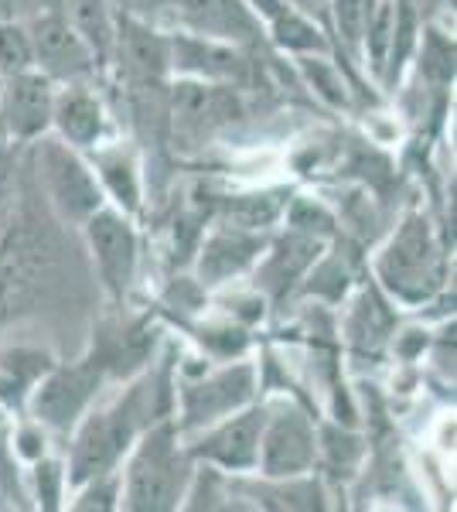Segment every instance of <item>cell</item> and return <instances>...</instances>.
<instances>
[{"instance_id": "18", "label": "cell", "mask_w": 457, "mask_h": 512, "mask_svg": "<svg viewBox=\"0 0 457 512\" xmlns=\"http://www.w3.org/2000/svg\"><path fill=\"white\" fill-rule=\"evenodd\" d=\"M120 45H123V59H127V65L137 76L161 79L171 69V41H164L157 31L144 28V24L137 21L123 24Z\"/></svg>"}, {"instance_id": "23", "label": "cell", "mask_w": 457, "mask_h": 512, "mask_svg": "<svg viewBox=\"0 0 457 512\" xmlns=\"http://www.w3.org/2000/svg\"><path fill=\"white\" fill-rule=\"evenodd\" d=\"M372 11H376V0H335L338 35L352 52H362V38L372 21Z\"/></svg>"}, {"instance_id": "9", "label": "cell", "mask_w": 457, "mask_h": 512, "mask_svg": "<svg viewBox=\"0 0 457 512\" xmlns=\"http://www.w3.org/2000/svg\"><path fill=\"white\" fill-rule=\"evenodd\" d=\"M256 390V373L253 366H232L222 373L209 376L205 383L188 386L181 396V407H185V427H209L215 420L236 414L249 403V396Z\"/></svg>"}, {"instance_id": "7", "label": "cell", "mask_w": 457, "mask_h": 512, "mask_svg": "<svg viewBox=\"0 0 457 512\" xmlns=\"http://www.w3.org/2000/svg\"><path fill=\"white\" fill-rule=\"evenodd\" d=\"M256 465L267 478H297L307 472L314 465V431L307 417L290 407L277 410L273 417L267 414Z\"/></svg>"}, {"instance_id": "20", "label": "cell", "mask_w": 457, "mask_h": 512, "mask_svg": "<svg viewBox=\"0 0 457 512\" xmlns=\"http://www.w3.org/2000/svg\"><path fill=\"white\" fill-rule=\"evenodd\" d=\"M69 24L72 31L86 41V48L93 55H106L113 41V24L106 14L103 0H69Z\"/></svg>"}, {"instance_id": "8", "label": "cell", "mask_w": 457, "mask_h": 512, "mask_svg": "<svg viewBox=\"0 0 457 512\" xmlns=\"http://www.w3.org/2000/svg\"><path fill=\"white\" fill-rule=\"evenodd\" d=\"M86 239L106 291L120 297L130 287V280H134V267H137V236L130 229V222L120 212L96 209L86 219Z\"/></svg>"}, {"instance_id": "16", "label": "cell", "mask_w": 457, "mask_h": 512, "mask_svg": "<svg viewBox=\"0 0 457 512\" xmlns=\"http://www.w3.org/2000/svg\"><path fill=\"white\" fill-rule=\"evenodd\" d=\"M181 14L198 35L215 41L249 38L256 31V21L249 14L246 0H178Z\"/></svg>"}, {"instance_id": "27", "label": "cell", "mask_w": 457, "mask_h": 512, "mask_svg": "<svg viewBox=\"0 0 457 512\" xmlns=\"http://www.w3.org/2000/svg\"><path fill=\"white\" fill-rule=\"evenodd\" d=\"M86 485H89V489L82 492V499L76 502V509H99V512H106V509L116 506V499H120V478L110 475V472L89 478Z\"/></svg>"}, {"instance_id": "29", "label": "cell", "mask_w": 457, "mask_h": 512, "mask_svg": "<svg viewBox=\"0 0 457 512\" xmlns=\"http://www.w3.org/2000/svg\"><path fill=\"white\" fill-rule=\"evenodd\" d=\"M290 226H294L297 233H311V236H314V229H318V233H328V229H331V219H328V212H321V209H318V205L297 202L294 209H290Z\"/></svg>"}, {"instance_id": "17", "label": "cell", "mask_w": 457, "mask_h": 512, "mask_svg": "<svg viewBox=\"0 0 457 512\" xmlns=\"http://www.w3.org/2000/svg\"><path fill=\"white\" fill-rule=\"evenodd\" d=\"M52 123L62 130V137L69 140L72 147H89L103 134V106H99L96 96L69 89V93H62L55 99Z\"/></svg>"}, {"instance_id": "33", "label": "cell", "mask_w": 457, "mask_h": 512, "mask_svg": "<svg viewBox=\"0 0 457 512\" xmlns=\"http://www.w3.org/2000/svg\"><path fill=\"white\" fill-rule=\"evenodd\" d=\"M249 4H253V7H256V11H260V14H263V18H270V21H273V18H277V14H280V11H287V7H284V4H280V0H249Z\"/></svg>"}, {"instance_id": "28", "label": "cell", "mask_w": 457, "mask_h": 512, "mask_svg": "<svg viewBox=\"0 0 457 512\" xmlns=\"http://www.w3.org/2000/svg\"><path fill=\"white\" fill-rule=\"evenodd\" d=\"M304 72H307V79L314 82V89L328 99V103H345V82L342 76H338L335 69H331L328 62H321V59H304Z\"/></svg>"}, {"instance_id": "12", "label": "cell", "mask_w": 457, "mask_h": 512, "mask_svg": "<svg viewBox=\"0 0 457 512\" xmlns=\"http://www.w3.org/2000/svg\"><path fill=\"white\" fill-rule=\"evenodd\" d=\"M239 117V99L226 86L181 82L174 86V127L191 140L212 137L222 123Z\"/></svg>"}, {"instance_id": "21", "label": "cell", "mask_w": 457, "mask_h": 512, "mask_svg": "<svg viewBox=\"0 0 457 512\" xmlns=\"http://www.w3.org/2000/svg\"><path fill=\"white\" fill-rule=\"evenodd\" d=\"M99 178L110 188V195L123 205L127 212H134L140 205V185H137V168L123 151L99 154Z\"/></svg>"}, {"instance_id": "25", "label": "cell", "mask_w": 457, "mask_h": 512, "mask_svg": "<svg viewBox=\"0 0 457 512\" xmlns=\"http://www.w3.org/2000/svg\"><path fill=\"white\" fill-rule=\"evenodd\" d=\"M35 52H31V38L14 24H0V76H14V72L31 69Z\"/></svg>"}, {"instance_id": "13", "label": "cell", "mask_w": 457, "mask_h": 512, "mask_svg": "<svg viewBox=\"0 0 457 512\" xmlns=\"http://www.w3.org/2000/svg\"><path fill=\"white\" fill-rule=\"evenodd\" d=\"M263 239L253 233V229L243 226H226L215 236H209V243L202 246V256H198V277L202 284H222V280L236 277L239 270H246L249 263L260 256Z\"/></svg>"}, {"instance_id": "14", "label": "cell", "mask_w": 457, "mask_h": 512, "mask_svg": "<svg viewBox=\"0 0 457 512\" xmlns=\"http://www.w3.org/2000/svg\"><path fill=\"white\" fill-rule=\"evenodd\" d=\"M31 52L35 59L45 65L48 72H58V76H79L93 65V52L86 48L76 31H72L69 21L62 18H41L31 31Z\"/></svg>"}, {"instance_id": "34", "label": "cell", "mask_w": 457, "mask_h": 512, "mask_svg": "<svg viewBox=\"0 0 457 512\" xmlns=\"http://www.w3.org/2000/svg\"><path fill=\"white\" fill-rule=\"evenodd\" d=\"M21 441H24V454H31V458H38V448H35V444H38V437L35 434H21Z\"/></svg>"}, {"instance_id": "1", "label": "cell", "mask_w": 457, "mask_h": 512, "mask_svg": "<svg viewBox=\"0 0 457 512\" xmlns=\"http://www.w3.org/2000/svg\"><path fill=\"white\" fill-rule=\"evenodd\" d=\"M188 458L174 444V427L157 424L144 434L140 448L127 468V489L123 506L137 512H164L174 509L188 485Z\"/></svg>"}, {"instance_id": "24", "label": "cell", "mask_w": 457, "mask_h": 512, "mask_svg": "<svg viewBox=\"0 0 457 512\" xmlns=\"http://www.w3.org/2000/svg\"><path fill=\"white\" fill-rule=\"evenodd\" d=\"M273 35H277L280 45L290 48V52H321L324 48L318 28L290 11H280L277 18H273Z\"/></svg>"}, {"instance_id": "30", "label": "cell", "mask_w": 457, "mask_h": 512, "mask_svg": "<svg viewBox=\"0 0 457 512\" xmlns=\"http://www.w3.org/2000/svg\"><path fill=\"white\" fill-rule=\"evenodd\" d=\"M35 482H38V495L48 509L58 506V485H62V468L55 461H41L35 468Z\"/></svg>"}, {"instance_id": "4", "label": "cell", "mask_w": 457, "mask_h": 512, "mask_svg": "<svg viewBox=\"0 0 457 512\" xmlns=\"http://www.w3.org/2000/svg\"><path fill=\"white\" fill-rule=\"evenodd\" d=\"M38 175L62 219L86 222L96 209H103V188L96 185L93 171L62 140H45L38 147Z\"/></svg>"}, {"instance_id": "15", "label": "cell", "mask_w": 457, "mask_h": 512, "mask_svg": "<svg viewBox=\"0 0 457 512\" xmlns=\"http://www.w3.org/2000/svg\"><path fill=\"white\" fill-rule=\"evenodd\" d=\"M171 65L191 72V76H202L212 82H232L243 79L246 65L232 48L219 45L215 38H178L171 41Z\"/></svg>"}, {"instance_id": "19", "label": "cell", "mask_w": 457, "mask_h": 512, "mask_svg": "<svg viewBox=\"0 0 457 512\" xmlns=\"http://www.w3.org/2000/svg\"><path fill=\"white\" fill-rule=\"evenodd\" d=\"M318 250H321L318 239L311 233H297L294 229L287 239H280L277 253H273L267 260V267H263V284H267L273 294H284L290 280L301 277L304 270L311 267Z\"/></svg>"}, {"instance_id": "31", "label": "cell", "mask_w": 457, "mask_h": 512, "mask_svg": "<svg viewBox=\"0 0 457 512\" xmlns=\"http://www.w3.org/2000/svg\"><path fill=\"white\" fill-rule=\"evenodd\" d=\"M0 489L18 499V475H14V458H11V444H7L4 427H0Z\"/></svg>"}, {"instance_id": "32", "label": "cell", "mask_w": 457, "mask_h": 512, "mask_svg": "<svg viewBox=\"0 0 457 512\" xmlns=\"http://www.w3.org/2000/svg\"><path fill=\"white\" fill-rule=\"evenodd\" d=\"M11 161H7V154L0 151V202H4L7 195H11Z\"/></svg>"}, {"instance_id": "3", "label": "cell", "mask_w": 457, "mask_h": 512, "mask_svg": "<svg viewBox=\"0 0 457 512\" xmlns=\"http://www.w3.org/2000/svg\"><path fill=\"white\" fill-rule=\"evenodd\" d=\"M140 417L154 420L151 403L144 400V386L130 390L127 400H120L113 410H103V414L89 417L76 437V448H72V465H69L72 485H86L89 478L110 472L116 465V458L134 441Z\"/></svg>"}, {"instance_id": "6", "label": "cell", "mask_w": 457, "mask_h": 512, "mask_svg": "<svg viewBox=\"0 0 457 512\" xmlns=\"http://www.w3.org/2000/svg\"><path fill=\"white\" fill-rule=\"evenodd\" d=\"M52 267V253L35 229L18 226L0 239V318L28 304Z\"/></svg>"}, {"instance_id": "5", "label": "cell", "mask_w": 457, "mask_h": 512, "mask_svg": "<svg viewBox=\"0 0 457 512\" xmlns=\"http://www.w3.org/2000/svg\"><path fill=\"white\" fill-rule=\"evenodd\" d=\"M103 383V362L89 359L69 369H52L35 390V417L41 424L55 427V431H69L76 420L86 414V407L93 403V396Z\"/></svg>"}, {"instance_id": "22", "label": "cell", "mask_w": 457, "mask_h": 512, "mask_svg": "<svg viewBox=\"0 0 457 512\" xmlns=\"http://www.w3.org/2000/svg\"><path fill=\"white\" fill-rule=\"evenodd\" d=\"M393 21H396V4H389V0H376V11H372V21H369L365 38H362L365 55H369V62L376 65V69L386 65L389 41H393Z\"/></svg>"}, {"instance_id": "35", "label": "cell", "mask_w": 457, "mask_h": 512, "mask_svg": "<svg viewBox=\"0 0 457 512\" xmlns=\"http://www.w3.org/2000/svg\"><path fill=\"white\" fill-rule=\"evenodd\" d=\"M0 93H4V79H0Z\"/></svg>"}, {"instance_id": "11", "label": "cell", "mask_w": 457, "mask_h": 512, "mask_svg": "<svg viewBox=\"0 0 457 512\" xmlns=\"http://www.w3.org/2000/svg\"><path fill=\"white\" fill-rule=\"evenodd\" d=\"M55 110V93L48 76L24 69L7 76V86L0 93V113H4V127L14 137H38L48 130Z\"/></svg>"}, {"instance_id": "26", "label": "cell", "mask_w": 457, "mask_h": 512, "mask_svg": "<svg viewBox=\"0 0 457 512\" xmlns=\"http://www.w3.org/2000/svg\"><path fill=\"white\" fill-rule=\"evenodd\" d=\"M420 69L427 72V79H434V82H451L454 79V45L447 38H440V31H427V38H423Z\"/></svg>"}, {"instance_id": "10", "label": "cell", "mask_w": 457, "mask_h": 512, "mask_svg": "<svg viewBox=\"0 0 457 512\" xmlns=\"http://www.w3.org/2000/svg\"><path fill=\"white\" fill-rule=\"evenodd\" d=\"M263 424H267V410H236V417H222V424L198 441L195 454L229 472L256 468Z\"/></svg>"}, {"instance_id": "2", "label": "cell", "mask_w": 457, "mask_h": 512, "mask_svg": "<svg viewBox=\"0 0 457 512\" xmlns=\"http://www.w3.org/2000/svg\"><path fill=\"white\" fill-rule=\"evenodd\" d=\"M379 277L403 301H427L444 280V256L430 222L423 216H410L403 229L393 236L386 253L379 256Z\"/></svg>"}]
</instances>
